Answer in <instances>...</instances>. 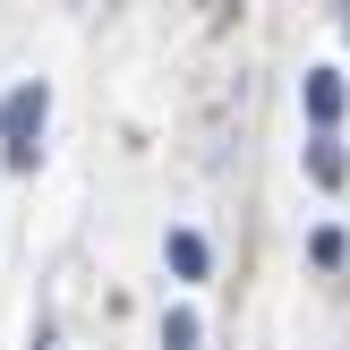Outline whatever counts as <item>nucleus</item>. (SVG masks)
<instances>
[{"label": "nucleus", "mask_w": 350, "mask_h": 350, "mask_svg": "<svg viewBox=\"0 0 350 350\" xmlns=\"http://www.w3.org/2000/svg\"><path fill=\"white\" fill-rule=\"evenodd\" d=\"M163 256H171V273H180V282H205V265H214V248H205L197 231H171Z\"/></svg>", "instance_id": "obj_3"}, {"label": "nucleus", "mask_w": 350, "mask_h": 350, "mask_svg": "<svg viewBox=\"0 0 350 350\" xmlns=\"http://www.w3.org/2000/svg\"><path fill=\"white\" fill-rule=\"evenodd\" d=\"M163 350H197V317H188V308L163 317Z\"/></svg>", "instance_id": "obj_5"}, {"label": "nucleus", "mask_w": 350, "mask_h": 350, "mask_svg": "<svg viewBox=\"0 0 350 350\" xmlns=\"http://www.w3.org/2000/svg\"><path fill=\"white\" fill-rule=\"evenodd\" d=\"M299 103H308V120H317V137H334V120H342V68H308V85H299Z\"/></svg>", "instance_id": "obj_2"}, {"label": "nucleus", "mask_w": 350, "mask_h": 350, "mask_svg": "<svg viewBox=\"0 0 350 350\" xmlns=\"http://www.w3.org/2000/svg\"><path fill=\"white\" fill-rule=\"evenodd\" d=\"M308 180H317V188H342L350 180V163H342L334 137H308Z\"/></svg>", "instance_id": "obj_4"}, {"label": "nucleus", "mask_w": 350, "mask_h": 350, "mask_svg": "<svg viewBox=\"0 0 350 350\" xmlns=\"http://www.w3.org/2000/svg\"><path fill=\"white\" fill-rule=\"evenodd\" d=\"M43 111H51L43 77L0 94V154H9V171H34V137H43Z\"/></svg>", "instance_id": "obj_1"}]
</instances>
